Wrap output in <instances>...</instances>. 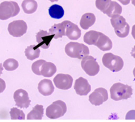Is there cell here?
<instances>
[{
  "label": "cell",
  "mask_w": 135,
  "mask_h": 122,
  "mask_svg": "<svg viewBox=\"0 0 135 122\" xmlns=\"http://www.w3.org/2000/svg\"><path fill=\"white\" fill-rule=\"evenodd\" d=\"M111 98L115 101L127 100L133 95V88L131 86L117 83L113 85L110 88Z\"/></svg>",
  "instance_id": "1"
},
{
  "label": "cell",
  "mask_w": 135,
  "mask_h": 122,
  "mask_svg": "<svg viewBox=\"0 0 135 122\" xmlns=\"http://www.w3.org/2000/svg\"><path fill=\"white\" fill-rule=\"evenodd\" d=\"M65 50L68 56L79 59H82L90 54L89 48L86 45L79 42H69L65 46Z\"/></svg>",
  "instance_id": "2"
},
{
  "label": "cell",
  "mask_w": 135,
  "mask_h": 122,
  "mask_svg": "<svg viewBox=\"0 0 135 122\" xmlns=\"http://www.w3.org/2000/svg\"><path fill=\"white\" fill-rule=\"evenodd\" d=\"M102 63L105 67L109 69L112 72L121 71L124 65V62L122 58L112 53L104 54L102 58Z\"/></svg>",
  "instance_id": "3"
},
{
  "label": "cell",
  "mask_w": 135,
  "mask_h": 122,
  "mask_svg": "<svg viewBox=\"0 0 135 122\" xmlns=\"http://www.w3.org/2000/svg\"><path fill=\"white\" fill-rule=\"evenodd\" d=\"M20 12L18 3L15 1H3L0 3V20H7L15 17Z\"/></svg>",
  "instance_id": "4"
},
{
  "label": "cell",
  "mask_w": 135,
  "mask_h": 122,
  "mask_svg": "<svg viewBox=\"0 0 135 122\" xmlns=\"http://www.w3.org/2000/svg\"><path fill=\"white\" fill-rule=\"evenodd\" d=\"M111 23L114 28L115 32L120 38L127 36L130 31V26L123 16L119 15L111 18Z\"/></svg>",
  "instance_id": "5"
},
{
  "label": "cell",
  "mask_w": 135,
  "mask_h": 122,
  "mask_svg": "<svg viewBox=\"0 0 135 122\" xmlns=\"http://www.w3.org/2000/svg\"><path fill=\"white\" fill-rule=\"evenodd\" d=\"M67 112V105L62 100L54 102L46 108V115L47 118L52 120L59 118Z\"/></svg>",
  "instance_id": "6"
},
{
  "label": "cell",
  "mask_w": 135,
  "mask_h": 122,
  "mask_svg": "<svg viewBox=\"0 0 135 122\" xmlns=\"http://www.w3.org/2000/svg\"><path fill=\"white\" fill-rule=\"evenodd\" d=\"M81 67L89 76H95L100 71V65L94 57L87 55L82 59Z\"/></svg>",
  "instance_id": "7"
},
{
  "label": "cell",
  "mask_w": 135,
  "mask_h": 122,
  "mask_svg": "<svg viewBox=\"0 0 135 122\" xmlns=\"http://www.w3.org/2000/svg\"><path fill=\"white\" fill-rule=\"evenodd\" d=\"M28 26L23 20H17L10 22L8 25V32L14 37H21L27 31Z\"/></svg>",
  "instance_id": "8"
},
{
  "label": "cell",
  "mask_w": 135,
  "mask_h": 122,
  "mask_svg": "<svg viewBox=\"0 0 135 122\" xmlns=\"http://www.w3.org/2000/svg\"><path fill=\"white\" fill-rule=\"evenodd\" d=\"M108 93L104 88H98L89 96V101L92 105L100 106L107 101Z\"/></svg>",
  "instance_id": "9"
},
{
  "label": "cell",
  "mask_w": 135,
  "mask_h": 122,
  "mask_svg": "<svg viewBox=\"0 0 135 122\" xmlns=\"http://www.w3.org/2000/svg\"><path fill=\"white\" fill-rule=\"evenodd\" d=\"M73 79L68 74H57L54 79L55 87L59 89L68 90L72 87Z\"/></svg>",
  "instance_id": "10"
},
{
  "label": "cell",
  "mask_w": 135,
  "mask_h": 122,
  "mask_svg": "<svg viewBox=\"0 0 135 122\" xmlns=\"http://www.w3.org/2000/svg\"><path fill=\"white\" fill-rule=\"evenodd\" d=\"M15 104L17 106L21 108H27L30 106V100L28 94L25 90L18 89L13 95Z\"/></svg>",
  "instance_id": "11"
},
{
  "label": "cell",
  "mask_w": 135,
  "mask_h": 122,
  "mask_svg": "<svg viewBox=\"0 0 135 122\" xmlns=\"http://www.w3.org/2000/svg\"><path fill=\"white\" fill-rule=\"evenodd\" d=\"M74 89L80 96H86L91 91V86L88 81L83 77H79L75 81Z\"/></svg>",
  "instance_id": "12"
},
{
  "label": "cell",
  "mask_w": 135,
  "mask_h": 122,
  "mask_svg": "<svg viewBox=\"0 0 135 122\" xmlns=\"http://www.w3.org/2000/svg\"><path fill=\"white\" fill-rule=\"evenodd\" d=\"M54 36L46 30H40L36 34V42L38 46L44 49H47L50 46Z\"/></svg>",
  "instance_id": "13"
},
{
  "label": "cell",
  "mask_w": 135,
  "mask_h": 122,
  "mask_svg": "<svg viewBox=\"0 0 135 122\" xmlns=\"http://www.w3.org/2000/svg\"><path fill=\"white\" fill-rule=\"evenodd\" d=\"M65 36L68 37L69 39L76 40L81 36V30L76 25L69 21H66Z\"/></svg>",
  "instance_id": "14"
},
{
  "label": "cell",
  "mask_w": 135,
  "mask_h": 122,
  "mask_svg": "<svg viewBox=\"0 0 135 122\" xmlns=\"http://www.w3.org/2000/svg\"><path fill=\"white\" fill-rule=\"evenodd\" d=\"M38 91L44 96H50L54 92V86L50 79H43L38 84Z\"/></svg>",
  "instance_id": "15"
},
{
  "label": "cell",
  "mask_w": 135,
  "mask_h": 122,
  "mask_svg": "<svg viewBox=\"0 0 135 122\" xmlns=\"http://www.w3.org/2000/svg\"><path fill=\"white\" fill-rule=\"evenodd\" d=\"M66 21H64L61 23L55 24L51 26L49 30V33L54 36V39L61 38L63 36H65Z\"/></svg>",
  "instance_id": "16"
},
{
  "label": "cell",
  "mask_w": 135,
  "mask_h": 122,
  "mask_svg": "<svg viewBox=\"0 0 135 122\" xmlns=\"http://www.w3.org/2000/svg\"><path fill=\"white\" fill-rule=\"evenodd\" d=\"M95 46L102 51H108L112 48L113 43L109 37L101 32Z\"/></svg>",
  "instance_id": "17"
},
{
  "label": "cell",
  "mask_w": 135,
  "mask_h": 122,
  "mask_svg": "<svg viewBox=\"0 0 135 122\" xmlns=\"http://www.w3.org/2000/svg\"><path fill=\"white\" fill-rule=\"evenodd\" d=\"M57 67L51 62H45L40 68V73L45 77H51L56 73Z\"/></svg>",
  "instance_id": "18"
},
{
  "label": "cell",
  "mask_w": 135,
  "mask_h": 122,
  "mask_svg": "<svg viewBox=\"0 0 135 122\" xmlns=\"http://www.w3.org/2000/svg\"><path fill=\"white\" fill-rule=\"evenodd\" d=\"M96 22V16L91 13H86L83 15L80 21V25L82 29L87 30L94 25Z\"/></svg>",
  "instance_id": "19"
},
{
  "label": "cell",
  "mask_w": 135,
  "mask_h": 122,
  "mask_svg": "<svg viewBox=\"0 0 135 122\" xmlns=\"http://www.w3.org/2000/svg\"><path fill=\"white\" fill-rule=\"evenodd\" d=\"M121 13H122V7L117 2L112 1L109 7L105 11L104 14H106L108 17L112 18L113 17L120 15Z\"/></svg>",
  "instance_id": "20"
},
{
  "label": "cell",
  "mask_w": 135,
  "mask_h": 122,
  "mask_svg": "<svg viewBox=\"0 0 135 122\" xmlns=\"http://www.w3.org/2000/svg\"><path fill=\"white\" fill-rule=\"evenodd\" d=\"M25 55L29 60H34L39 58L40 54V50L38 45L32 44L28 46L25 50Z\"/></svg>",
  "instance_id": "21"
},
{
  "label": "cell",
  "mask_w": 135,
  "mask_h": 122,
  "mask_svg": "<svg viewBox=\"0 0 135 122\" xmlns=\"http://www.w3.org/2000/svg\"><path fill=\"white\" fill-rule=\"evenodd\" d=\"M43 115V106L36 104L27 115V120H42Z\"/></svg>",
  "instance_id": "22"
},
{
  "label": "cell",
  "mask_w": 135,
  "mask_h": 122,
  "mask_svg": "<svg viewBox=\"0 0 135 122\" xmlns=\"http://www.w3.org/2000/svg\"><path fill=\"white\" fill-rule=\"evenodd\" d=\"M49 15L55 19H60L64 16L65 11L63 8L57 4H54L49 8Z\"/></svg>",
  "instance_id": "23"
},
{
  "label": "cell",
  "mask_w": 135,
  "mask_h": 122,
  "mask_svg": "<svg viewBox=\"0 0 135 122\" xmlns=\"http://www.w3.org/2000/svg\"><path fill=\"white\" fill-rule=\"evenodd\" d=\"M21 6L25 13L32 14L37 10L38 3L35 0H24Z\"/></svg>",
  "instance_id": "24"
},
{
  "label": "cell",
  "mask_w": 135,
  "mask_h": 122,
  "mask_svg": "<svg viewBox=\"0 0 135 122\" xmlns=\"http://www.w3.org/2000/svg\"><path fill=\"white\" fill-rule=\"evenodd\" d=\"M100 32L96 30H90L84 36V42L88 45H96L98 39L100 36Z\"/></svg>",
  "instance_id": "25"
},
{
  "label": "cell",
  "mask_w": 135,
  "mask_h": 122,
  "mask_svg": "<svg viewBox=\"0 0 135 122\" xmlns=\"http://www.w3.org/2000/svg\"><path fill=\"white\" fill-rule=\"evenodd\" d=\"M3 67L8 71H12L17 69L18 67V63L16 59L9 58L5 60L3 63Z\"/></svg>",
  "instance_id": "26"
},
{
  "label": "cell",
  "mask_w": 135,
  "mask_h": 122,
  "mask_svg": "<svg viewBox=\"0 0 135 122\" xmlns=\"http://www.w3.org/2000/svg\"><path fill=\"white\" fill-rule=\"evenodd\" d=\"M10 116L11 120H25V115L21 110L17 108H12L10 110Z\"/></svg>",
  "instance_id": "27"
},
{
  "label": "cell",
  "mask_w": 135,
  "mask_h": 122,
  "mask_svg": "<svg viewBox=\"0 0 135 122\" xmlns=\"http://www.w3.org/2000/svg\"><path fill=\"white\" fill-rule=\"evenodd\" d=\"M112 0H96V6L102 13H105L110 5Z\"/></svg>",
  "instance_id": "28"
},
{
  "label": "cell",
  "mask_w": 135,
  "mask_h": 122,
  "mask_svg": "<svg viewBox=\"0 0 135 122\" xmlns=\"http://www.w3.org/2000/svg\"><path fill=\"white\" fill-rule=\"evenodd\" d=\"M46 62L44 59H40V60L36 61V62H34L32 65V70L33 73L37 75H40V68L42 67V64Z\"/></svg>",
  "instance_id": "29"
},
{
  "label": "cell",
  "mask_w": 135,
  "mask_h": 122,
  "mask_svg": "<svg viewBox=\"0 0 135 122\" xmlns=\"http://www.w3.org/2000/svg\"><path fill=\"white\" fill-rule=\"evenodd\" d=\"M126 120H135V110H132L127 112L125 117Z\"/></svg>",
  "instance_id": "30"
},
{
  "label": "cell",
  "mask_w": 135,
  "mask_h": 122,
  "mask_svg": "<svg viewBox=\"0 0 135 122\" xmlns=\"http://www.w3.org/2000/svg\"><path fill=\"white\" fill-rule=\"evenodd\" d=\"M5 87H6L5 82L4 81V80H3L2 79L0 78V93H1V92H3L5 91Z\"/></svg>",
  "instance_id": "31"
},
{
  "label": "cell",
  "mask_w": 135,
  "mask_h": 122,
  "mask_svg": "<svg viewBox=\"0 0 135 122\" xmlns=\"http://www.w3.org/2000/svg\"><path fill=\"white\" fill-rule=\"evenodd\" d=\"M118 1H120V2H121L123 5H128L129 3H130L131 0H118Z\"/></svg>",
  "instance_id": "32"
},
{
  "label": "cell",
  "mask_w": 135,
  "mask_h": 122,
  "mask_svg": "<svg viewBox=\"0 0 135 122\" xmlns=\"http://www.w3.org/2000/svg\"><path fill=\"white\" fill-rule=\"evenodd\" d=\"M132 36L134 38V39L135 40V25H133V28H132Z\"/></svg>",
  "instance_id": "33"
},
{
  "label": "cell",
  "mask_w": 135,
  "mask_h": 122,
  "mask_svg": "<svg viewBox=\"0 0 135 122\" xmlns=\"http://www.w3.org/2000/svg\"><path fill=\"white\" fill-rule=\"evenodd\" d=\"M131 55L133 57V58H135V46L133 48V49H132V51H131Z\"/></svg>",
  "instance_id": "34"
},
{
  "label": "cell",
  "mask_w": 135,
  "mask_h": 122,
  "mask_svg": "<svg viewBox=\"0 0 135 122\" xmlns=\"http://www.w3.org/2000/svg\"><path fill=\"white\" fill-rule=\"evenodd\" d=\"M3 70V67L2 64H1V63H0V75H1V74H2Z\"/></svg>",
  "instance_id": "35"
},
{
  "label": "cell",
  "mask_w": 135,
  "mask_h": 122,
  "mask_svg": "<svg viewBox=\"0 0 135 122\" xmlns=\"http://www.w3.org/2000/svg\"><path fill=\"white\" fill-rule=\"evenodd\" d=\"M132 1V3H133V5H134V6H135V0H131Z\"/></svg>",
  "instance_id": "36"
},
{
  "label": "cell",
  "mask_w": 135,
  "mask_h": 122,
  "mask_svg": "<svg viewBox=\"0 0 135 122\" xmlns=\"http://www.w3.org/2000/svg\"><path fill=\"white\" fill-rule=\"evenodd\" d=\"M49 1H50L51 2H55V1H57L58 0H49Z\"/></svg>",
  "instance_id": "37"
},
{
  "label": "cell",
  "mask_w": 135,
  "mask_h": 122,
  "mask_svg": "<svg viewBox=\"0 0 135 122\" xmlns=\"http://www.w3.org/2000/svg\"><path fill=\"white\" fill-rule=\"evenodd\" d=\"M133 75H134V78H135V67H134V70H133Z\"/></svg>",
  "instance_id": "38"
}]
</instances>
